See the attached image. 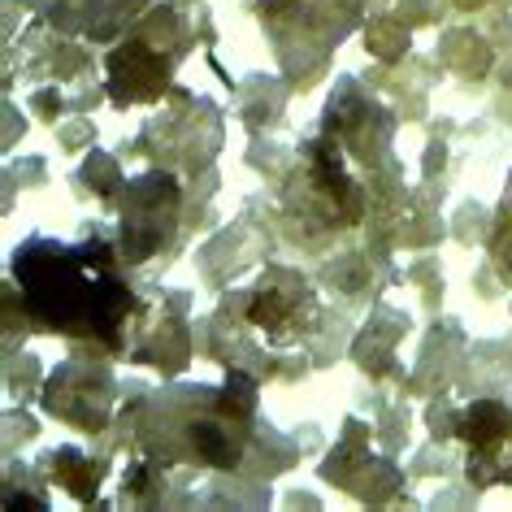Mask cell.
<instances>
[{
  "label": "cell",
  "mask_w": 512,
  "mask_h": 512,
  "mask_svg": "<svg viewBox=\"0 0 512 512\" xmlns=\"http://www.w3.org/2000/svg\"><path fill=\"white\" fill-rule=\"evenodd\" d=\"M9 278L22 291L31 326L61 339H92L118 348V335L135 309V291L126 287L105 235L83 243L35 235L14 252Z\"/></svg>",
  "instance_id": "cell-1"
},
{
  "label": "cell",
  "mask_w": 512,
  "mask_h": 512,
  "mask_svg": "<svg viewBox=\"0 0 512 512\" xmlns=\"http://www.w3.org/2000/svg\"><path fill=\"white\" fill-rule=\"evenodd\" d=\"M256 387L230 374L222 387H170L139 408L135 443L157 469H235L252 439Z\"/></svg>",
  "instance_id": "cell-2"
},
{
  "label": "cell",
  "mask_w": 512,
  "mask_h": 512,
  "mask_svg": "<svg viewBox=\"0 0 512 512\" xmlns=\"http://www.w3.org/2000/svg\"><path fill=\"white\" fill-rule=\"evenodd\" d=\"M256 9H261L287 74L317 70L361 18V0H261Z\"/></svg>",
  "instance_id": "cell-3"
},
{
  "label": "cell",
  "mask_w": 512,
  "mask_h": 512,
  "mask_svg": "<svg viewBox=\"0 0 512 512\" xmlns=\"http://www.w3.org/2000/svg\"><path fill=\"white\" fill-rule=\"evenodd\" d=\"M174 183L165 174H148L126 187V217H122V243L131 261L157 252L161 235L174 222Z\"/></svg>",
  "instance_id": "cell-4"
},
{
  "label": "cell",
  "mask_w": 512,
  "mask_h": 512,
  "mask_svg": "<svg viewBox=\"0 0 512 512\" xmlns=\"http://www.w3.org/2000/svg\"><path fill=\"white\" fill-rule=\"evenodd\" d=\"M27 5L57 31H74L83 40H113L139 18L148 0H27Z\"/></svg>",
  "instance_id": "cell-5"
}]
</instances>
